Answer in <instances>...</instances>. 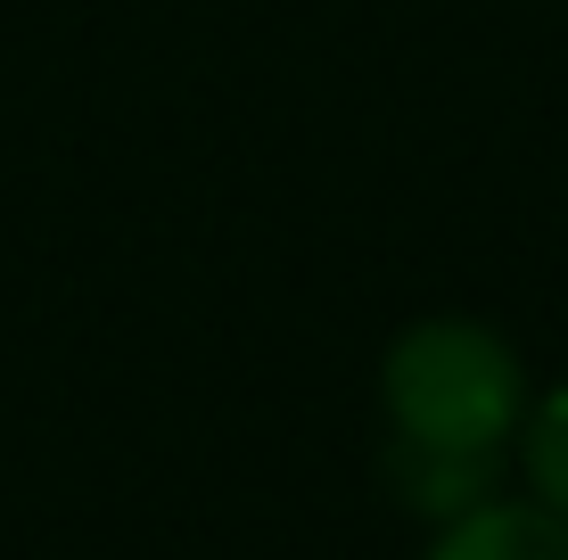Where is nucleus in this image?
Returning a JSON list of instances; mask_svg holds the SVG:
<instances>
[{"label": "nucleus", "instance_id": "f257e3e1", "mask_svg": "<svg viewBox=\"0 0 568 560\" xmlns=\"http://www.w3.org/2000/svg\"><path fill=\"white\" fill-rule=\"evenodd\" d=\"M379 404L396 429V487L420 511H469L486 495L495 454L527 420V371L511 338L469 314H428L413 322L379 363Z\"/></svg>", "mask_w": 568, "mask_h": 560}, {"label": "nucleus", "instance_id": "f03ea898", "mask_svg": "<svg viewBox=\"0 0 568 560\" xmlns=\"http://www.w3.org/2000/svg\"><path fill=\"white\" fill-rule=\"evenodd\" d=\"M420 560H568V519L544 503H469Z\"/></svg>", "mask_w": 568, "mask_h": 560}, {"label": "nucleus", "instance_id": "7ed1b4c3", "mask_svg": "<svg viewBox=\"0 0 568 560\" xmlns=\"http://www.w3.org/2000/svg\"><path fill=\"white\" fill-rule=\"evenodd\" d=\"M519 470L536 487V503L568 519V379L519 420Z\"/></svg>", "mask_w": 568, "mask_h": 560}]
</instances>
